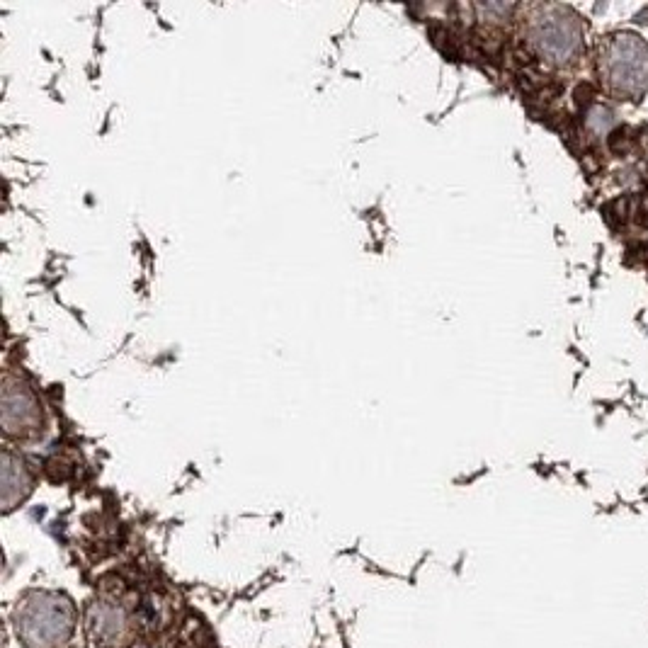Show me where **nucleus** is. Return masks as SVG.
I'll return each instance as SVG.
<instances>
[{"label":"nucleus","instance_id":"obj_1","mask_svg":"<svg viewBox=\"0 0 648 648\" xmlns=\"http://www.w3.org/2000/svg\"><path fill=\"white\" fill-rule=\"evenodd\" d=\"M76 627L78 610L64 593L30 590L13 610V629L25 648H66Z\"/></svg>","mask_w":648,"mask_h":648},{"label":"nucleus","instance_id":"obj_2","mask_svg":"<svg viewBox=\"0 0 648 648\" xmlns=\"http://www.w3.org/2000/svg\"><path fill=\"white\" fill-rule=\"evenodd\" d=\"M88 632L102 648H129L136 639V622L119 602L100 600L88 612Z\"/></svg>","mask_w":648,"mask_h":648}]
</instances>
